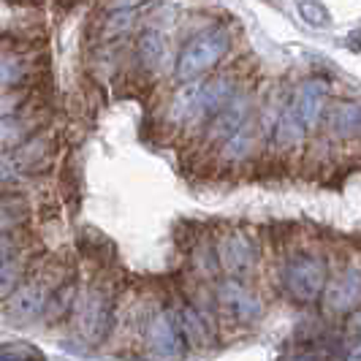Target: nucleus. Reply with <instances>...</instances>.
I'll return each instance as SVG.
<instances>
[{
  "label": "nucleus",
  "instance_id": "f257e3e1",
  "mask_svg": "<svg viewBox=\"0 0 361 361\" xmlns=\"http://www.w3.org/2000/svg\"><path fill=\"white\" fill-rule=\"evenodd\" d=\"M231 49V33L226 27H209L201 30L199 36H193L182 47L174 73L180 82H193L201 73L212 71L217 63L228 54Z\"/></svg>",
  "mask_w": 361,
  "mask_h": 361
},
{
  "label": "nucleus",
  "instance_id": "f03ea898",
  "mask_svg": "<svg viewBox=\"0 0 361 361\" xmlns=\"http://www.w3.org/2000/svg\"><path fill=\"white\" fill-rule=\"evenodd\" d=\"M283 283L286 290L290 293V299L310 305L315 302L326 290L329 283V271H326V261L318 255H299L293 258L286 271H283Z\"/></svg>",
  "mask_w": 361,
  "mask_h": 361
},
{
  "label": "nucleus",
  "instance_id": "7ed1b4c3",
  "mask_svg": "<svg viewBox=\"0 0 361 361\" xmlns=\"http://www.w3.org/2000/svg\"><path fill=\"white\" fill-rule=\"evenodd\" d=\"M217 305L228 318H234L239 324H253L264 312L261 299L255 296L253 290L245 288L239 280H223L217 286Z\"/></svg>",
  "mask_w": 361,
  "mask_h": 361
},
{
  "label": "nucleus",
  "instance_id": "20e7f679",
  "mask_svg": "<svg viewBox=\"0 0 361 361\" xmlns=\"http://www.w3.org/2000/svg\"><path fill=\"white\" fill-rule=\"evenodd\" d=\"M147 343L163 359H177V356L185 353L188 340L182 334L180 321L171 312H155L147 321Z\"/></svg>",
  "mask_w": 361,
  "mask_h": 361
},
{
  "label": "nucleus",
  "instance_id": "39448f33",
  "mask_svg": "<svg viewBox=\"0 0 361 361\" xmlns=\"http://www.w3.org/2000/svg\"><path fill=\"white\" fill-rule=\"evenodd\" d=\"M111 321H114V305H111V296L104 293V290H90L82 302V312H79V324H82V331L90 343H101L106 340L109 329H111Z\"/></svg>",
  "mask_w": 361,
  "mask_h": 361
},
{
  "label": "nucleus",
  "instance_id": "423d86ee",
  "mask_svg": "<svg viewBox=\"0 0 361 361\" xmlns=\"http://www.w3.org/2000/svg\"><path fill=\"white\" fill-rule=\"evenodd\" d=\"M250 123V98L245 92H234V98L226 104V106L217 111L215 117H209V130H207V139L209 142H226L231 139L236 130Z\"/></svg>",
  "mask_w": 361,
  "mask_h": 361
},
{
  "label": "nucleus",
  "instance_id": "0eeeda50",
  "mask_svg": "<svg viewBox=\"0 0 361 361\" xmlns=\"http://www.w3.org/2000/svg\"><path fill=\"white\" fill-rule=\"evenodd\" d=\"M217 264L220 269H226L234 280L250 274L255 264V253H253V245L245 239L242 234H231L226 236L217 247Z\"/></svg>",
  "mask_w": 361,
  "mask_h": 361
},
{
  "label": "nucleus",
  "instance_id": "6e6552de",
  "mask_svg": "<svg viewBox=\"0 0 361 361\" xmlns=\"http://www.w3.org/2000/svg\"><path fill=\"white\" fill-rule=\"evenodd\" d=\"M47 290L41 283H27V286H19L11 296H8V315L14 321H33L38 318L44 310H47Z\"/></svg>",
  "mask_w": 361,
  "mask_h": 361
},
{
  "label": "nucleus",
  "instance_id": "1a4fd4ad",
  "mask_svg": "<svg viewBox=\"0 0 361 361\" xmlns=\"http://www.w3.org/2000/svg\"><path fill=\"white\" fill-rule=\"evenodd\" d=\"M361 302V274L356 269L343 271L326 290V305L331 312H350Z\"/></svg>",
  "mask_w": 361,
  "mask_h": 361
},
{
  "label": "nucleus",
  "instance_id": "9d476101",
  "mask_svg": "<svg viewBox=\"0 0 361 361\" xmlns=\"http://www.w3.org/2000/svg\"><path fill=\"white\" fill-rule=\"evenodd\" d=\"M326 123L334 136L359 139L361 136V101H340L329 109Z\"/></svg>",
  "mask_w": 361,
  "mask_h": 361
},
{
  "label": "nucleus",
  "instance_id": "9b49d317",
  "mask_svg": "<svg viewBox=\"0 0 361 361\" xmlns=\"http://www.w3.org/2000/svg\"><path fill=\"white\" fill-rule=\"evenodd\" d=\"M326 85L324 82H318V79H307L299 92H296V109H299V114H302V120H305V126L312 128L318 126V120H321V114H324V104H326Z\"/></svg>",
  "mask_w": 361,
  "mask_h": 361
},
{
  "label": "nucleus",
  "instance_id": "f8f14e48",
  "mask_svg": "<svg viewBox=\"0 0 361 361\" xmlns=\"http://www.w3.org/2000/svg\"><path fill=\"white\" fill-rule=\"evenodd\" d=\"M305 130H307V126H305V120H302L296 104H288V106L280 111L277 123H274V142H277L280 149H293V147L302 145Z\"/></svg>",
  "mask_w": 361,
  "mask_h": 361
},
{
  "label": "nucleus",
  "instance_id": "ddd939ff",
  "mask_svg": "<svg viewBox=\"0 0 361 361\" xmlns=\"http://www.w3.org/2000/svg\"><path fill=\"white\" fill-rule=\"evenodd\" d=\"M253 123H247L242 130H236L231 139L223 142V158L226 161H245L253 152Z\"/></svg>",
  "mask_w": 361,
  "mask_h": 361
},
{
  "label": "nucleus",
  "instance_id": "4468645a",
  "mask_svg": "<svg viewBox=\"0 0 361 361\" xmlns=\"http://www.w3.org/2000/svg\"><path fill=\"white\" fill-rule=\"evenodd\" d=\"M163 52H166V44H163V36L158 30H145L142 38H139V60L145 68H158L163 60Z\"/></svg>",
  "mask_w": 361,
  "mask_h": 361
},
{
  "label": "nucleus",
  "instance_id": "2eb2a0df",
  "mask_svg": "<svg viewBox=\"0 0 361 361\" xmlns=\"http://www.w3.org/2000/svg\"><path fill=\"white\" fill-rule=\"evenodd\" d=\"M27 130L30 126L25 120H17V117H3L0 120V152H8L19 147L25 139H27Z\"/></svg>",
  "mask_w": 361,
  "mask_h": 361
},
{
  "label": "nucleus",
  "instance_id": "dca6fc26",
  "mask_svg": "<svg viewBox=\"0 0 361 361\" xmlns=\"http://www.w3.org/2000/svg\"><path fill=\"white\" fill-rule=\"evenodd\" d=\"M177 321H180V329H182V334H185V340H190V343H196V345H204L209 340L207 324L201 321V315H196L193 310H182Z\"/></svg>",
  "mask_w": 361,
  "mask_h": 361
},
{
  "label": "nucleus",
  "instance_id": "f3484780",
  "mask_svg": "<svg viewBox=\"0 0 361 361\" xmlns=\"http://www.w3.org/2000/svg\"><path fill=\"white\" fill-rule=\"evenodd\" d=\"M0 361H44V353L27 343L0 345Z\"/></svg>",
  "mask_w": 361,
  "mask_h": 361
},
{
  "label": "nucleus",
  "instance_id": "a211bd4d",
  "mask_svg": "<svg viewBox=\"0 0 361 361\" xmlns=\"http://www.w3.org/2000/svg\"><path fill=\"white\" fill-rule=\"evenodd\" d=\"M22 73L25 71H22V63L17 57H3L0 60V92H6L11 85H17Z\"/></svg>",
  "mask_w": 361,
  "mask_h": 361
},
{
  "label": "nucleus",
  "instance_id": "6ab92c4d",
  "mask_svg": "<svg viewBox=\"0 0 361 361\" xmlns=\"http://www.w3.org/2000/svg\"><path fill=\"white\" fill-rule=\"evenodd\" d=\"M25 209L22 207H14V204H0V236L11 228H17L19 223L25 220Z\"/></svg>",
  "mask_w": 361,
  "mask_h": 361
},
{
  "label": "nucleus",
  "instance_id": "aec40b11",
  "mask_svg": "<svg viewBox=\"0 0 361 361\" xmlns=\"http://www.w3.org/2000/svg\"><path fill=\"white\" fill-rule=\"evenodd\" d=\"M17 283H19V267L6 261V264L0 267V299L11 296V293L17 290Z\"/></svg>",
  "mask_w": 361,
  "mask_h": 361
},
{
  "label": "nucleus",
  "instance_id": "412c9836",
  "mask_svg": "<svg viewBox=\"0 0 361 361\" xmlns=\"http://www.w3.org/2000/svg\"><path fill=\"white\" fill-rule=\"evenodd\" d=\"M299 11H302V17L307 19L310 25H329L326 8L315 0H299Z\"/></svg>",
  "mask_w": 361,
  "mask_h": 361
},
{
  "label": "nucleus",
  "instance_id": "4be33fe9",
  "mask_svg": "<svg viewBox=\"0 0 361 361\" xmlns=\"http://www.w3.org/2000/svg\"><path fill=\"white\" fill-rule=\"evenodd\" d=\"M8 253H11V245H8L6 239H0V267L8 261Z\"/></svg>",
  "mask_w": 361,
  "mask_h": 361
},
{
  "label": "nucleus",
  "instance_id": "5701e85b",
  "mask_svg": "<svg viewBox=\"0 0 361 361\" xmlns=\"http://www.w3.org/2000/svg\"><path fill=\"white\" fill-rule=\"evenodd\" d=\"M348 361H361V343L356 348H350V353H348Z\"/></svg>",
  "mask_w": 361,
  "mask_h": 361
},
{
  "label": "nucleus",
  "instance_id": "b1692460",
  "mask_svg": "<svg viewBox=\"0 0 361 361\" xmlns=\"http://www.w3.org/2000/svg\"><path fill=\"white\" fill-rule=\"evenodd\" d=\"M356 329H359V331H361V318H359V321H356Z\"/></svg>",
  "mask_w": 361,
  "mask_h": 361
},
{
  "label": "nucleus",
  "instance_id": "393cba45",
  "mask_svg": "<svg viewBox=\"0 0 361 361\" xmlns=\"http://www.w3.org/2000/svg\"><path fill=\"white\" fill-rule=\"evenodd\" d=\"M299 361H307V359H299Z\"/></svg>",
  "mask_w": 361,
  "mask_h": 361
}]
</instances>
